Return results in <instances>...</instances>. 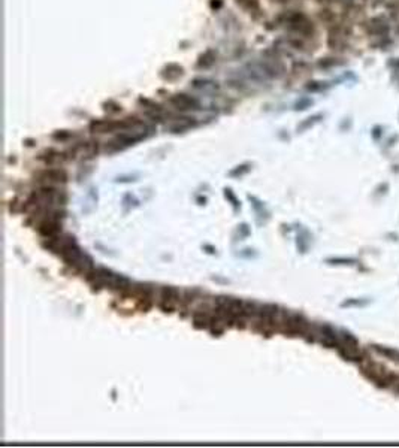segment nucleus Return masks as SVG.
I'll list each match as a JSON object with an SVG mask.
<instances>
[{"label":"nucleus","mask_w":399,"mask_h":448,"mask_svg":"<svg viewBox=\"0 0 399 448\" xmlns=\"http://www.w3.org/2000/svg\"><path fill=\"white\" fill-rule=\"evenodd\" d=\"M181 302V291L178 288L172 287V286H165L160 288V294H159V308L162 309V312L165 314H170L176 309V306Z\"/></svg>","instance_id":"nucleus-1"},{"label":"nucleus","mask_w":399,"mask_h":448,"mask_svg":"<svg viewBox=\"0 0 399 448\" xmlns=\"http://www.w3.org/2000/svg\"><path fill=\"white\" fill-rule=\"evenodd\" d=\"M287 26L290 30H293L300 36H305V37H309L314 34L313 21L300 12H293L287 17Z\"/></svg>","instance_id":"nucleus-2"},{"label":"nucleus","mask_w":399,"mask_h":448,"mask_svg":"<svg viewBox=\"0 0 399 448\" xmlns=\"http://www.w3.org/2000/svg\"><path fill=\"white\" fill-rule=\"evenodd\" d=\"M40 186H53L54 183H66L67 173L63 169H47L37 175Z\"/></svg>","instance_id":"nucleus-3"},{"label":"nucleus","mask_w":399,"mask_h":448,"mask_svg":"<svg viewBox=\"0 0 399 448\" xmlns=\"http://www.w3.org/2000/svg\"><path fill=\"white\" fill-rule=\"evenodd\" d=\"M170 103L181 109V111H187V109H198L199 108V102L192 96H187V95H175L173 97H170Z\"/></svg>","instance_id":"nucleus-4"},{"label":"nucleus","mask_w":399,"mask_h":448,"mask_svg":"<svg viewBox=\"0 0 399 448\" xmlns=\"http://www.w3.org/2000/svg\"><path fill=\"white\" fill-rule=\"evenodd\" d=\"M59 256L63 258V261L66 263L67 266H70V267H72V266L76 263V260L82 256V251H81V248L78 247V244L75 242V244H70V245H67L66 248H63V250L60 251V254H59Z\"/></svg>","instance_id":"nucleus-5"},{"label":"nucleus","mask_w":399,"mask_h":448,"mask_svg":"<svg viewBox=\"0 0 399 448\" xmlns=\"http://www.w3.org/2000/svg\"><path fill=\"white\" fill-rule=\"evenodd\" d=\"M72 269H73L75 272L81 274V275H87L90 271H93V269H95L93 258L88 256V254H84V253H82V256L76 260V263L72 266Z\"/></svg>","instance_id":"nucleus-6"},{"label":"nucleus","mask_w":399,"mask_h":448,"mask_svg":"<svg viewBox=\"0 0 399 448\" xmlns=\"http://www.w3.org/2000/svg\"><path fill=\"white\" fill-rule=\"evenodd\" d=\"M257 312H259V303L257 302H253V300L244 302V317L245 319H256Z\"/></svg>","instance_id":"nucleus-7"},{"label":"nucleus","mask_w":399,"mask_h":448,"mask_svg":"<svg viewBox=\"0 0 399 448\" xmlns=\"http://www.w3.org/2000/svg\"><path fill=\"white\" fill-rule=\"evenodd\" d=\"M369 27H371V33H374V34H384V33L387 32V29H389L387 27V23L383 21L381 18L371 20Z\"/></svg>","instance_id":"nucleus-8"},{"label":"nucleus","mask_w":399,"mask_h":448,"mask_svg":"<svg viewBox=\"0 0 399 448\" xmlns=\"http://www.w3.org/2000/svg\"><path fill=\"white\" fill-rule=\"evenodd\" d=\"M225 197L231 202V205H232L233 208V212H238V211L241 209V202L236 199V196L233 194V192L231 189H225Z\"/></svg>","instance_id":"nucleus-9"},{"label":"nucleus","mask_w":399,"mask_h":448,"mask_svg":"<svg viewBox=\"0 0 399 448\" xmlns=\"http://www.w3.org/2000/svg\"><path fill=\"white\" fill-rule=\"evenodd\" d=\"M248 200L251 202V205H253L254 211L257 212V215H259V217H263V214H266L265 205H263V203H262V202H260L257 197H254V196H250V194H248Z\"/></svg>","instance_id":"nucleus-10"},{"label":"nucleus","mask_w":399,"mask_h":448,"mask_svg":"<svg viewBox=\"0 0 399 448\" xmlns=\"http://www.w3.org/2000/svg\"><path fill=\"white\" fill-rule=\"evenodd\" d=\"M248 170H250V164H241V166H236L233 170H231V172H229V176H232V178H238V176H242V175H245Z\"/></svg>","instance_id":"nucleus-11"},{"label":"nucleus","mask_w":399,"mask_h":448,"mask_svg":"<svg viewBox=\"0 0 399 448\" xmlns=\"http://www.w3.org/2000/svg\"><path fill=\"white\" fill-rule=\"evenodd\" d=\"M236 2H238V5H241V6L245 8V9H250V11H253V9H259L257 0H236Z\"/></svg>","instance_id":"nucleus-12"},{"label":"nucleus","mask_w":399,"mask_h":448,"mask_svg":"<svg viewBox=\"0 0 399 448\" xmlns=\"http://www.w3.org/2000/svg\"><path fill=\"white\" fill-rule=\"evenodd\" d=\"M238 233H239V238H247L248 235H250V229H248V226L244 223L239 226V229H238Z\"/></svg>","instance_id":"nucleus-13"},{"label":"nucleus","mask_w":399,"mask_h":448,"mask_svg":"<svg viewBox=\"0 0 399 448\" xmlns=\"http://www.w3.org/2000/svg\"><path fill=\"white\" fill-rule=\"evenodd\" d=\"M70 136V133H65V131H59V133H54L53 135V138L56 139V141H65Z\"/></svg>","instance_id":"nucleus-14"},{"label":"nucleus","mask_w":399,"mask_h":448,"mask_svg":"<svg viewBox=\"0 0 399 448\" xmlns=\"http://www.w3.org/2000/svg\"><path fill=\"white\" fill-rule=\"evenodd\" d=\"M135 178H136V176H130V175H129V176H118L115 181H117V183H130V181H136Z\"/></svg>","instance_id":"nucleus-15"},{"label":"nucleus","mask_w":399,"mask_h":448,"mask_svg":"<svg viewBox=\"0 0 399 448\" xmlns=\"http://www.w3.org/2000/svg\"><path fill=\"white\" fill-rule=\"evenodd\" d=\"M203 248H205V250H208V253H209V254H214V253H215V248H214V247H211V245H203Z\"/></svg>","instance_id":"nucleus-16"},{"label":"nucleus","mask_w":399,"mask_h":448,"mask_svg":"<svg viewBox=\"0 0 399 448\" xmlns=\"http://www.w3.org/2000/svg\"><path fill=\"white\" fill-rule=\"evenodd\" d=\"M244 251H245V253H244V254H241V256H245V257H251V256H253V253H250L251 250H248V248H247V250H244Z\"/></svg>","instance_id":"nucleus-17"},{"label":"nucleus","mask_w":399,"mask_h":448,"mask_svg":"<svg viewBox=\"0 0 399 448\" xmlns=\"http://www.w3.org/2000/svg\"><path fill=\"white\" fill-rule=\"evenodd\" d=\"M198 202H199V205H205L206 199H205V197H202V196H199V197H198Z\"/></svg>","instance_id":"nucleus-18"}]
</instances>
